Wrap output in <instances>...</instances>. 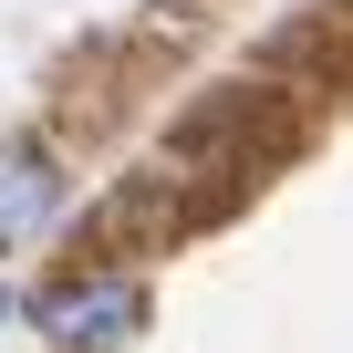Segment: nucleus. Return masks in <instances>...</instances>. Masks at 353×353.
<instances>
[{"mask_svg":"<svg viewBox=\"0 0 353 353\" xmlns=\"http://www.w3.org/2000/svg\"><path fill=\"white\" fill-rule=\"evenodd\" d=\"M42 332L63 353H114V343L145 332V281H73V291H52L42 301Z\"/></svg>","mask_w":353,"mask_h":353,"instance_id":"f257e3e1","label":"nucleus"},{"mask_svg":"<svg viewBox=\"0 0 353 353\" xmlns=\"http://www.w3.org/2000/svg\"><path fill=\"white\" fill-rule=\"evenodd\" d=\"M63 219V166L32 135H0V250H21Z\"/></svg>","mask_w":353,"mask_h":353,"instance_id":"f03ea898","label":"nucleus"},{"mask_svg":"<svg viewBox=\"0 0 353 353\" xmlns=\"http://www.w3.org/2000/svg\"><path fill=\"white\" fill-rule=\"evenodd\" d=\"M11 322H21V301H11V291H0V332H11Z\"/></svg>","mask_w":353,"mask_h":353,"instance_id":"7ed1b4c3","label":"nucleus"}]
</instances>
